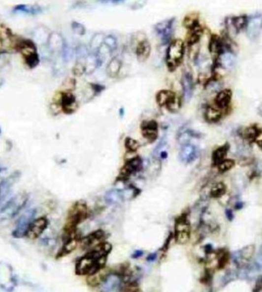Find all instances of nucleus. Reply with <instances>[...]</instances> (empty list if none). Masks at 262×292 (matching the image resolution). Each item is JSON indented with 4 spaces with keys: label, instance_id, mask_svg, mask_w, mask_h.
<instances>
[{
    "label": "nucleus",
    "instance_id": "nucleus-25",
    "mask_svg": "<svg viewBox=\"0 0 262 292\" xmlns=\"http://www.w3.org/2000/svg\"><path fill=\"white\" fill-rule=\"evenodd\" d=\"M47 43L49 44L50 49L52 50H62L64 49L65 43L63 40V36L60 35L59 33H51L48 36Z\"/></svg>",
    "mask_w": 262,
    "mask_h": 292
},
{
    "label": "nucleus",
    "instance_id": "nucleus-33",
    "mask_svg": "<svg viewBox=\"0 0 262 292\" xmlns=\"http://www.w3.org/2000/svg\"><path fill=\"white\" fill-rule=\"evenodd\" d=\"M140 190L135 186H129L127 188H125L121 191L122 198L123 201H131L134 198H136L138 195L140 194Z\"/></svg>",
    "mask_w": 262,
    "mask_h": 292
},
{
    "label": "nucleus",
    "instance_id": "nucleus-27",
    "mask_svg": "<svg viewBox=\"0 0 262 292\" xmlns=\"http://www.w3.org/2000/svg\"><path fill=\"white\" fill-rule=\"evenodd\" d=\"M204 117L208 123H217L222 119V110L214 106H208L206 108L205 112H204Z\"/></svg>",
    "mask_w": 262,
    "mask_h": 292
},
{
    "label": "nucleus",
    "instance_id": "nucleus-1",
    "mask_svg": "<svg viewBox=\"0 0 262 292\" xmlns=\"http://www.w3.org/2000/svg\"><path fill=\"white\" fill-rule=\"evenodd\" d=\"M89 216V209L84 201H78L70 208L66 218V222L64 226L63 241L77 235L78 226Z\"/></svg>",
    "mask_w": 262,
    "mask_h": 292
},
{
    "label": "nucleus",
    "instance_id": "nucleus-14",
    "mask_svg": "<svg viewBox=\"0 0 262 292\" xmlns=\"http://www.w3.org/2000/svg\"><path fill=\"white\" fill-rule=\"evenodd\" d=\"M208 49H209V53L214 57V59L226 51L225 49L224 41L222 39V35H216V34H211L209 35V44H208Z\"/></svg>",
    "mask_w": 262,
    "mask_h": 292
},
{
    "label": "nucleus",
    "instance_id": "nucleus-12",
    "mask_svg": "<svg viewBox=\"0 0 262 292\" xmlns=\"http://www.w3.org/2000/svg\"><path fill=\"white\" fill-rule=\"evenodd\" d=\"M151 53H152V44L150 43L149 40L146 38V35L143 38L138 39L134 47V54L138 61L140 63L146 62L151 56Z\"/></svg>",
    "mask_w": 262,
    "mask_h": 292
},
{
    "label": "nucleus",
    "instance_id": "nucleus-49",
    "mask_svg": "<svg viewBox=\"0 0 262 292\" xmlns=\"http://www.w3.org/2000/svg\"><path fill=\"white\" fill-rule=\"evenodd\" d=\"M260 109H262V107L260 108ZM260 111H261V112H262V110H260Z\"/></svg>",
    "mask_w": 262,
    "mask_h": 292
},
{
    "label": "nucleus",
    "instance_id": "nucleus-10",
    "mask_svg": "<svg viewBox=\"0 0 262 292\" xmlns=\"http://www.w3.org/2000/svg\"><path fill=\"white\" fill-rule=\"evenodd\" d=\"M143 168V161L139 157H133L126 161L125 165L120 170L119 179H127L134 173H139Z\"/></svg>",
    "mask_w": 262,
    "mask_h": 292
},
{
    "label": "nucleus",
    "instance_id": "nucleus-28",
    "mask_svg": "<svg viewBox=\"0 0 262 292\" xmlns=\"http://www.w3.org/2000/svg\"><path fill=\"white\" fill-rule=\"evenodd\" d=\"M229 151V146L228 145H222L217 148L216 150L213 151L212 153V163L214 165L217 166L220 163L226 159V157L228 155Z\"/></svg>",
    "mask_w": 262,
    "mask_h": 292
},
{
    "label": "nucleus",
    "instance_id": "nucleus-35",
    "mask_svg": "<svg viewBox=\"0 0 262 292\" xmlns=\"http://www.w3.org/2000/svg\"><path fill=\"white\" fill-rule=\"evenodd\" d=\"M103 44L112 53L113 51H115L118 49L119 42H118V40L116 38L115 35H106L105 38H104Z\"/></svg>",
    "mask_w": 262,
    "mask_h": 292
},
{
    "label": "nucleus",
    "instance_id": "nucleus-19",
    "mask_svg": "<svg viewBox=\"0 0 262 292\" xmlns=\"http://www.w3.org/2000/svg\"><path fill=\"white\" fill-rule=\"evenodd\" d=\"M81 239V237L77 234V235L73 236L72 238L65 240L63 248L61 249V250L59 251L58 256L63 257V256H66V255L71 254L72 252L74 251L79 246Z\"/></svg>",
    "mask_w": 262,
    "mask_h": 292
},
{
    "label": "nucleus",
    "instance_id": "nucleus-47",
    "mask_svg": "<svg viewBox=\"0 0 262 292\" xmlns=\"http://www.w3.org/2000/svg\"><path fill=\"white\" fill-rule=\"evenodd\" d=\"M258 145H260V147L262 148V140H261V141H258Z\"/></svg>",
    "mask_w": 262,
    "mask_h": 292
},
{
    "label": "nucleus",
    "instance_id": "nucleus-23",
    "mask_svg": "<svg viewBox=\"0 0 262 292\" xmlns=\"http://www.w3.org/2000/svg\"><path fill=\"white\" fill-rule=\"evenodd\" d=\"M215 253L216 260V269L222 270L226 267L230 261V252L227 249H219Z\"/></svg>",
    "mask_w": 262,
    "mask_h": 292
},
{
    "label": "nucleus",
    "instance_id": "nucleus-6",
    "mask_svg": "<svg viewBox=\"0 0 262 292\" xmlns=\"http://www.w3.org/2000/svg\"><path fill=\"white\" fill-rule=\"evenodd\" d=\"M54 105L59 107L65 114L74 113L78 110V104L74 94L71 91H61L56 95Z\"/></svg>",
    "mask_w": 262,
    "mask_h": 292
},
{
    "label": "nucleus",
    "instance_id": "nucleus-44",
    "mask_svg": "<svg viewBox=\"0 0 262 292\" xmlns=\"http://www.w3.org/2000/svg\"><path fill=\"white\" fill-rule=\"evenodd\" d=\"M226 215H227V218H228V220H233L234 214L233 212H232L231 209H227V210H226Z\"/></svg>",
    "mask_w": 262,
    "mask_h": 292
},
{
    "label": "nucleus",
    "instance_id": "nucleus-45",
    "mask_svg": "<svg viewBox=\"0 0 262 292\" xmlns=\"http://www.w3.org/2000/svg\"><path fill=\"white\" fill-rule=\"evenodd\" d=\"M159 157H160L161 159H164H164H166V158L168 157V153H167L166 151H161L160 154H159Z\"/></svg>",
    "mask_w": 262,
    "mask_h": 292
},
{
    "label": "nucleus",
    "instance_id": "nucleus-24",
    "mask_svg": "<svg viewBox=\"0 0 262 292\" xmlns=\"http://www.w3.org/2000/svg\"><path fill=\"white\" fill-rule=\"evenodd\" d=\"M255 254H256V246L254 245H249L237 252V256L239 261L244 264L251 261ZM239 261L237 263H239Z\"/></svg>",
    "mask_w": 262,
    "mask_h": 292
},
{
    "label": "nucleus",
    "instance_id": "nucleus-36",
    "mask_svg": "<svg viewBox=\"0 0 262 292\" xmlns=\"http://www.w3.org/2000/svg\"><path fill=\"white\" fill-rule=\"evenodd\" d=\"M125 149L127 150L130 153H134L139 150L140 148V144L139 142L136 141L134 138H125Z\"/></svg>",
    "mask_w": 262,
    "mask_h": 292
},
{
    "label": "nucleus",
    "instance_id": "nucleus-2",
    "mask_svg": "<svg viewBox=\"0 0 262 292\" xmlns=\"http://www.w3.org/2000/svg\"><path fill=\"white\" fill-rule=\"evenodd\" d=\"M14 50L21 54L26 66L29 69H34L40 63L37 44L31 39L18 36Z\"/></svg>",
    "mask_w": 262,
    "mask_h": 292
},
{
    "label": "nucleus",
    "instance_id": "nucleus-20",
    "mask_svg": "<svg viewBox=\"0 0 262 292\" xmlns=\"http://www.w3.org/2000/svg\"><path fill=\"white\" fill-rule=\"evenodd\" d=\"M232 92L230 89H224L219 91L215 98V104L216 107L225 110L231 104Z\"/></svg>",
    "mask_w": 262,
    "mask_h": 292
},
{
    "label": "nucleus",
    "instance_id": "nucleus-15",
    "mask_svg": "<svg viewBox=\"0 0 262 292\" xmlns=\"http://www.w3.org/2000/svg\"><path fill=\"white\" fill-rule=\"evenodd\" d=\"M204 35V28L202 24L196 27L195 29L187 31L186 39H185V44L187 48L192 47L196 44H199L200 41L203 38Z\"/></svg>",
    "mask_w": 262,
    "mask_h": 292
},
{
    "label": "nucleus",
    "instance_id": "nucleus-31",
    "mask_svg": "<svg viewBox=\"0 0 262 292\" xmlns=\"http://www.w3.org/2000/svg\"><path fill=\"white\" fill-rule=\"evenodd\" d=\"M261 133H262V129L256 125H253V126H248L246 128L243 129L242 135H243V138H245L246 140L253 141V140H256V138H259Z\"/></svg>",
    "mask_w": 262,
    "mask_h": 292
},
{
    "label": "nucleus",
    "instance_id": "nucleus-42",
    "mask_svg": "<svg viewBox=\"0 0 262 292\" xmlns=\"http://www.w3.org/2000/svg\"><path fill=\"white\" fill-rule=\"evenodd\" d=\"M126 0H97L98 3H102V4H119V3H124Z\"/></svg>",
    "mask_w": 262,
    "mask_h": 292
},
{
    "label": "nucleus",
    "instance_id": "nucleus-3",
    "mask_svg": "<svg viewBox=\"0 0 262 292\" xmlns=\"http://www.w3.org/2000/svg\"><path fill=\"white\" fill-rule=\"evenodd\" d=\"M187 46L181 39H173L166 46L165 64L168 71L174 72L184 60Z\"/></svg>",
    "mask_w": 262,
    "mask_h": 292
},
{
    "label": "nucleus",
    "instance_id": "nucleus-9",
    "mask_svg": "<svg viewBox=\"0 0 262 292\" xmlns=\"http://www.w3.org/2000/svg\"><path fill=\"white\" fill-rule=\"evenodd\" d=\"M49 225V220L46 217L42 216L32 221L30 225L26 230L25 235L30 240H35L38 239L44 231L47 229Z\"/></svg>",
    "mask_w": 262,
    "mask_h": 292
},
{
    "label": "nucleus",
    "instance_id": "nucleus-41",
    "mask_svg": "<svg viewBox=\"0 0 262 292\" xmlns=\"http://www.w3.org/2000/svg\"><path fill=\"white\" fill-rule=\"evenodd\" d=\"M167 142H168L167 136L164 135L162 139L159 141V145H158L156 149H155V151H154V153H155V154H160V152L162 151L163 148L164 147V146L167 145Z\"/></svg>",
    "mask_w": 262,
    "mask_h": 292
},
{
    "label": "nucleus",
    "instance_id": "nucleus-43",
    "mask_svg": "<svg viewBox=\"0 0 262 292\" xmlns=\"http://www.w3.org/2000/svg\"><path fill=\"white\" fill-rule=\"evenodd\" d=\"M91 85L94 89V91H96L97 93H99L105 88L103 85H99V84H91Z\"/></svg>",
    "mask_w": 262,
    "mask_h": 292
},
{
    "label": "nucleus",
    "instance_id": "nucleus-37",
    "mask_svg": "<svg viewBox=\"0 0 262 292\" xmlns=\"http://www.w3.org/2000/svg\"><path fill=\"white\" fill-rule=\"evenodd\" d=\"M235 166V162L232 159H225L222 161V163L217 165V168L220 173H224L226 172H228L229 170H231L233 167Z\"/></svg>",
    "mask_w": 262,
    "mask_h": 292
},
{
    "label": "nucleus",
    "instance_id": "nucleus-30",
    "mask_svg": "<svg viewBox=\"0 0 262 292\" xmlns=\"http://www.w3.org/2000/svg\"><path fill=\"white\" fill-rule=\"evenodd\" d=\"M14 11L16 12L26 13L30 15H37L44 11V8L39 5H28V4H20L14 8Z\"/></svg>",
    "mask_w": 262,
    "mask_h": 292
},
{
    "label": "nucleus",
    "instance_id": "nucleus-7",
    "mask_svg": "<svg viewBox=\"0 0 262 292\" xmlns=\"http://www.w3.org/2000/svg\"><path fill=\"white\" fill-rule=\"evenodd\" d=\"M17 38L18 35H16L6 24H0V50H3V52L14 50Z\"/></svg>",
    "mask_w": 262,
    "mask_h": 292
},
{
    "label": "nucleus",
    "instance_id": "nucleus-13",
    "mask_svg": "<svg viewBox=\"0 0 262 292\" xmlns=\"http://www.w3.org/2000/svg\"><path fill=\"white\" fill-rule=\"evenodd\" d=\"M141 133L144 138L150 143L156 141L159 137V124L155 120L144 121L140 126Z\"/></svg>",
    "mask_w": 262,
    "mask_h": 292
},
{
    "label": "nucleus",
    "instance_id": "nucleus-5",
    "mask_svg": "<svg viewBox=\"0 0 262 292\" xmlns=\"http://www.w3.org/2000/svg\"><path fill=\"white\" fill-rule=\"evenodd\" d=\"M174 239L179 245H186L191 239V225L187 214H181L178 217L175 223Z\"/></svg>",
    "mask_w": 262,
    "mask_h": 292
},
{
    "label": "nucleus",
    "instance_id": "nucleus-39",
    "mask_svg": "<svg viewBox=\"0 0 262 292\" xmlns=\"http://www.w3.org/2000/svg\"><path fill=\"white\" fill-rule=\"evenodd\" d=\"M181 107V98L178 97L177 95L175 96V98L166 106V109L171 112V113H176Z\"/></svg>",
    "mask_w": 262,
    "mask_h": 292
},
{
    "label": "nucleus",
    "instance_id": "nucleus-17",
    "mask_svg": "<svg viewBox=\"0 0 262 292\" xmlns=\"http://www.w3.org/2000/svg\"><path fill=\"white\" fill-rule=\"evenodd\" d=\"M262 28V17L259 15V16H253L251 18H249V22L245 30L250 38L256 40L259 36Z\"/></svg>",
    "mask_w": 262,
    "mask_h": 292
},
{
    "label": "nucleus",
    "instance_id": "nucleus-48",
    "mask_svg": "<svg viewBox=\"0 0 262 292\" xmlns=\"http://www.w3.org/2000/svg\"><path fill=\"white\" fill-rule=\"evenodd\" d=\"M140 292V290H137V291H136V292Z\"/></svg>",
    "mask_w": 262,
    "mask_h": 292
},
{
    "label": "nucleus",
    "instance_id": "nucleus-46",
    "mask_svg": "<svg viewBox=\"0 0 262 292\" xmlns=\"http://www.w3.org/2000/svg\"><path fill=\"white\" fill-rule=\"evenodd\" d=\"M235 207H236V209H240L243 208V204H242V203H237Z\"/></svg>",
    "mask_w": 262,
    "mask_h": 292
},
{
    "label": "nucleus",
    "instance_id": "nucleus-16",
    "mask_svg": "<svg viewBox=\"0 0 262 292\" xmlns=\"http://www.w3.org/2000/svg\"><path fill=\"white\" fill-rule=\"evenodd\" d=\"M197 155H198V151L196 146L191 144H187V145H182L179 157L181 163L189 164L196 160Z\"/></svg>",
    "mask_w": 262,
    "mask_h": 292
},
{
    "label": "nucleus",
    "instance_id": "nucleus-18",
    "mask_svg": "<svg viewBox=\"0 0 262 292\" xmlns=\"http://www.w3.org/2000/svg\"><path fill=\"white\" fill-rule=\"evenodd\" d=\"M181 86L183 90L185 99L189 101L194 94V82L190 72H185L181 78Z\"/></svg>",
    "mask_w": 262,
    "mask_h": 292
},
{
    "label": "nucleus",
    "instance_id": "nucleus-34",
    "mask_svg": "<svg viewBox=\"0 0 262 292\" xmlns=\"http://www.w3.org/2000/svg\"><path fill=\"white\" fill-rule=\"evenodd\" d=\"M227 192V186L225 185L224 183L218 182L213 185L211 189H210V192H209V195L210 197L213 198H220L223 197Z\"/></svg>",
    "mask_w": 262,
    "mask_h": 292
},
{
    "label": "nucleus",
    "instance_id": "nucleus-40",
    "mask_svg": "<svg viewBox=\"0 0 262 292\" xmlns=\"http://www.w3.org/2000/svg\"><path fill=\"white\" fill-rule=\"evenodd\" d=\"M71 28L75 35H79V36H84L86 34V28L81 22L73 21L71 23Z\"/></svg>",
    "mask_w": 262,
    "mask_h": 292
},
{
    "label": "nucleus",
    "instance_id": "nucleus-22",
    "mask_svg": "<svg viewBox=\"0 0 262 292\" xmlns=\"http://www.w3.org/2000/svg\"><path fill=\"white\" fill-rule=\"evenodd\" d=\"M122 61L119 57H113L109 60L106 68V73L109 78L115 79L121 71Z\"/></svg>",
    "mask_w": 262,
    "mask_h": 292
},
{
    "label": "nucleus",
    "instance_id": "nucleus-26",
    "mask_svg": "<svg viewBox=\"0 0 262 292\" xmlns=\"http://www.w3.org/2000/svg\"><path fill=\"white\" fill-rule=\"evenodd\" d=\"M175 96L176 94L174 91L168 90L159 91L156 95L157 104H159L160 107H166L175 98Z\"/></svg>",
    "mask_w": 262,
    "mask_h": 292
},
{
    "label": "nucleus",
    "instance_id": "nucleus-11",
    "mask_svg": "<svg viewBox=\"0 0 262 292\" xmlns=\"http://www.w3.org/2000/svg\"><path fill=\"white\" fill-rule=\"evenodd\" d=\"M105 233L101 230L95 231L91 234L82 238L79 244V247H81L83 250L89 251L92 249L95 248L96 246L100 245V243L105 241Z\"/></svg>",
    "mask_w": 262,
    "mask_h": 292
},
{
    "label": "nucleus",
    "instance_id": "nucleus-32",
    "mask_svg": "<svg viewBox=\"0 0 262 292\" xmlns=\"http://www.w3.org/2000/svg\"><path fill=\"white\" fill-rule=\"evenodd\" d=\"M105 36H106V35L102 34V33H96L92 36L91 42H90V46H89L91 52L97 53V51L99 50V49L102 46Z\"/></svg>",
    "mask_w": 262,
    "mask_h": 292
},
{
    "label": "nucleus",
    "instance_id": "nucleus-38",
    "mask_svg": "<svg viewBox=\"0 0 262 292\" xmlns=\"http://www.w3.org/2000/svg\"><path fill=\"white\" fill-rule=\"evenodd\" d=\"M72 72L74 76H81L86 73V65H85V58L84 59H79L75 64V66L72 69Z\"/></svg>",
    "mask_w": 262,
    "mask_h": 292
},
{
    "label": "nucleus",
    "instance_id": "nucleus-21",
    "mask_svg": "<svg viewBox=\"0 0 262 292\" xmlns=\"http://www.w3.org/2000/svg\"><path fill=\"white\" fill-rule=\"evenodd\" d=\"M201 25L200 23V14L196 11L187 13L182 20V27L187 31L195 29L196 27Z\"/></svg>",
    "mask_w": 262,
    "mask_h": 292
},
{
    "label": "nucleus",
    "instance_id": "nucleus-4",
    "mask_svg": "<svg viewBox=\"0 0 262 292\" xmlns=\"http://www.w3.org/2000/svg\"><path fill=\"white\" fill-rule=\"evenodd\" d=\"M175 23L176 18L175 17H169L167 19H164L160 22H157L153 26V31L159 39L160 43L162 45L167 46L169 42L174 38L175 32Z\"/></svg>",
    "mask_w": 262,
    "mask_h": 292
},
{
    "label": "nucleus",
    "instance_id": "nucleus-8",
    "mask_svg": "<svg viewBox=\"0 0 262 292\" xmlns=\"http://www.w3.org/2000/svg\"><path fill=\"white\" fill-rule=\"evenodd\" d=\"M112 269L108 267L100 268L96 273L86 276V283L91 288H99L104 286L112 276Z\"/></svg>",
    "mask_w": 262,
    "mask_h": 292
},
{
    "label": "nucleus",
    "instance_id": "nucleus-29",
    "mask_svg": "<svg viewBox=\"0 0 262 292\" xmlns=\"http://www.w3.org/2000/svg\"><path fill=\"white\" fill-rule=\"evenodd\" d=\"M105 201L110 205H119L123 202L121 196V191L117 189H112L105 194Z\"/></svg>",
    "mask_w": 262,
    "mask_h": 292
}]
</instances>
